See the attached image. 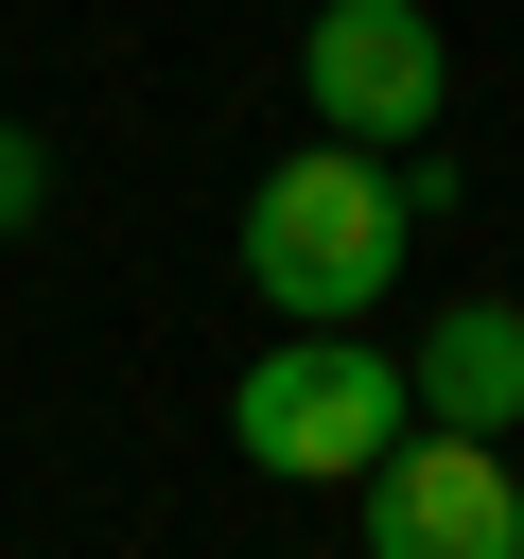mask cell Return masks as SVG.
<instances>
[{
	"label": "cell",
	"mask_w": 524,
	"mask_h": 559,
	"mask_svg": "<svg viewBox=\"0 0 524 559\" xmlns=\"http://www.w3.org/2000/svg\"><path fill=\"white\" fill-rule=\"evenodd\" d=\"M402 245H419V210H402V157H367V140H314L245 192V297L279 332H367V297H402Z\"/></svg>",
	"instance_id": "cell-1"
},
{
	"label": "cell",
	"mask_w": 524,
	"mask_h": 559,
	"mask_svg": "<svg viewBox=\"0 0 524 559\" xmlns=\"http://www.w3.org/2000/svg\"><path fill=\"white\" fill-rule=\"evenodd\" d=\"M402 419H419V402H402V349H367V332H279V349L227 384V454L279 472V489H349Z\"/></svg>",
	"instance_id": "cell-2"
},
{
	"label": "cell",
	"mask_w": 524,
	"mask_h": 559,
	"mask_svg": "<svg viewBox=\"0 0 524 559\" xmlns=\"http://www.w3.org/2000/svg\"><path fill=\"white\" fill-rule=\"evenodd\" d=\"M297 87H314V140H367V157H419L454 122V52H437L419 0H314Z\"/></svg>",
	"instance_id": "cell-3"
},
{
	"label": "cell",
	"mask_w": 524,
	"mask_h": 559,
	"mask_svg": "<svg viewBox=\"0 0 524 559\" xmlns=\"http://www.w3.org/2000/svg\"><path fill=\"white\" fill-rule=\"evenodd\" d=\"M349 489H367V559H524V472H507V437L402 419Z\"/></svg>",
	"instance_id": "cell-4"
},
{
	"label": "cell",
	"mask_w": 524,
	"mask_h": 559,
	"mask_svg": "<svg viewBox=\"0 0 524 559\" xmlns=\"http://www.w3.org/2000/svg\"><path fill=\"white\" fill-rule=\"evenodd\" d=\"M402 402L437 437H524V297H437L402 349Z\"/></svg>",
	"instance_id": "cell-5"
},
{
	"label": "cell",
	"mask_w": 524,
	"mask_h": 559,
	"mask_svg": "<svg viewBox=\"0 0 524 559\" xmlns=\"http://www.w3.org/2000/svg\"><path fill=\"white\" fill-rule=\"evenodd\" d=\"M35 210H52V140H35V122H0V227H35Z\"/></svg>",
	"instance_id": "cell-6"
}]
</instances>
